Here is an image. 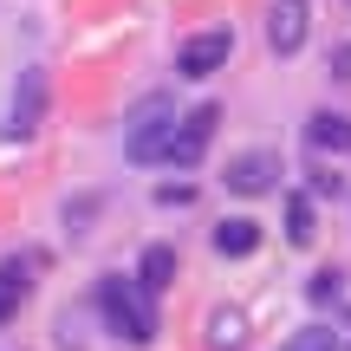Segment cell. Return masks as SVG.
<instances>
[{
  "mask_svg": "<svg viewBox=\"0 0 351 351\" xmlns=\"http://www.w3.org/2000/svg\"><path fill=\"white\" fill-rule=\"evenodd\" d=\"M98 313H104V326H111L124 345H150V339H156V300H150L143 280L104 274V280H98Z\"/></svg>",
  "mask_w": 351,
  "mask_h": 351,
  "instance_id": "cell-1",
  "label": "cell"
},
{
  "mask_svg": "<svg viewBox=\"0 0 351 351\" xmlns=\"http://www.w3.org/2000/svg\"><path fill=\"white\" fill-rule=\"evenodd\" d=\"M169 130H176V104H169V91H150V98H137V111H130V124H124V156H130L137 169L163 163Z\"/></svg>",
  "mask_w": 351,
  "mask_h": 351,
  "instance_id": "cell-2",
  "label": "cell"
},
{
  "mask_svg": "<svg viewBox=\"0 0 351 351\" xmlns=\"http://www.w3.org/2000/svg\"><path fill=\"white\" fill-rule=\"evenodd\" d=\"M215 124H221V111H215V104H202V111L176 117V130H169V150H163V163H169V169H195L202 156H208V143H215Z\"/></svg>",
  "mask_w": 351,
  "mask_h": 351,
  "instance_id": "cell-3",
  "label": "cell"
},
{
  "mask_svg": "<svg viewBox=\"0 0 351 351\" xmlns=\"http://www.w3.org/2000/svg\"><path fill=\"white\" fill-rule=\"evenodd\" d=\"M306 39H313V0H274L267 7V46L280 59H293V52H306Z\"/></svg>",
  "mask_w": 351,
  "mask_h": 351,
  "instance_id": "cell-4",
  "label": "cell"
},
{
  "mask_svg": "<svg viewBox=\"0 0 351 351\" xmlns=\"http://www.w3.org/2000/svg\"><path fill=\"white\" fill-rule=\"evenodd\" d=\"M228 52H234V39L215 26V33H189L182 46H176V72L182 78H208V72H221L228 65Z\"/></svg>",
  "mask_w": 351,
  "mask_h": 351,
  "instance_id": "cell-5",
  "label": "cell"
},
{
  "mask_svg": "<svg viewBox=\"0 0 351 351\" xmlns=\"http://www.w3.org/2000/svg\"><path fill=\"white\" fill-rule=\"evenodd\" d=\"M221 182H228V195H267V189L280 182V156L274 150H241Z\"/></svg>",
  "mask_w": 351,
  "mask_h": 351,
  "instance_id": "cell-6",
  "label": "cell"
},
{
  "mask_svg": "<svg viewBox=\"0 0 351 351\" xmlns=\"http://www.w3.org/2000/svg\"><path fill=\"white\" fill-rule=\"evenodd\" d=\"M39 117H46V72H39V65H26V72H20V85H13L7 130H13V137H33V130H39Z\"/></svg>",
  "mask_w": 351,
  "mask_h": 351,
  "instance_id": "cell-7",
  "label": "cell"
},
{
  "mask_svg": "<svg viewBox=\"0 0 351 351\" xmlns=\"http://www.w3.org/2000/svg\"><path fill=\"white\" fill-rule=\"evenodd\" d=\"M306 143L313 150H332V156H351V117L345 111H313L306 117Z\"/></svg>",
  "mask_w": 351,
  "mask_h": 351,
  "instance_id": "cell-8",
  "label": "cell"
},
{
  "mask_svg": "<svg viewBox=\"0 0 351 351\" xmlns=\"http://www.w3.org/2000/svg\"><path fill=\"white\" fill-rule=\"evenodd\" d=\"M254 247H261V228H254L247 215H228V221H215V254H228V261H247Z\"/></svg>",
  "mask_w": 351,
  "mask_h": 351,
  "instance_id": "cell-9",
  "label": "cell"
},
{
  "mask_svg": "<svg viewBox=\"0 0 351 351\" xmlns=\"http://www.w3.org/2000/svg\"><path fill=\"white\" fill-rule=\"evenodd\" d=\"M208 345L215 351H241V345H247V313H241V306L208 313Z\"/></svg>",
  "mask_w": 351,
  "mask_h": 351,
  "instance_id": "cell-10",
  "label": "cell"
},
{
  "mask_svg": "<svg viewBox=\"0 0 351 351\" xmlns=\"http://www.w3.org/2000/svg\"><path fill=\"white\" fill-rule=\"evenodd\" d=\"M313 234H319V208H313V195H287V241L293 247H313Z\"/></svg>",
  "mask_w": 351,
  "mask_h": 351,
  "instance_id": "cell-11",
  "label": "cell"
},
{
  "mask_svg": "<svg viewBox=\"0 0 351 351\" xmlns=\"http://www.w3.org/2000/svg\"><path fill=\"white\" fill-rule=\"evenodd\" d=\"M137 280L150 293H163L169 280H176V247H163V241H156V247H143V261H137Z\"/></svg>",
  "mask_w": 351,
  "mask_h": 351,
  "instance_id": "cell-12",
  "label": "cell"
},
{
  "mask_svg": "<svg viewBox=\"0 0 351 351\" xmlns=\"http://www.w3.org/2000/svg\"><path fill=\"white\" fill-rule=\"evenodd\" d=\"M26 287H33V280H26V261H7V267H0V326H7V319L20 313Z\"/></svg>",
  "mask_w": 351,
  "mask_h": 351,
  "instance_id": "cell-13",
  "label": "cell"
},
{
  "mask_svg": "<svg viewBox=\"0 0 351 351\" xmlns=\"http://www.w3.org/2000/svg\"><path fill=\"white\" fill-rule=\"evenodd\" d=\"M306 300H319V306L345 300V274H339V267H319V274L306 280Z\"/></svg>",
  "mask_w": 351,
  "mask_h": 351,
  "instance_id": "cell-14",
  "label": "cell"
},
{
  "mask_svg": "<svg viewBox=\"0 0 351 351\" xmlns=\"http://www.w3.org/2000/svg\"><path fill=\"white\" fill-rule=\"evenodd\" d=\"M280 351H339V332L332 326H306V332H293Z\"/></svg>",
  "mask_w": 351,
  "mask_h": 351,
  "instance_id": "cell-15",
  "label": "cell"
},
{
  "mask_svg": "<svg viewBox=\"0 0 351 351\" xmlns=\"http://www.w3.org/2000/svg\"><path fill=\"white\" fill-rule=\"evenodd\" d=\"M313 195H339V169H313Z\"/></svg>",
  "mask_w": 351,
  "mask_h": 351,
  "instance_id": "cell-16",
  "label": "cell"
},
{
  "mask_svg": "<svg viewBox=\"0 0 351 351\" xmlns=\"http://www.w3.org/2000/svg\"><path fill=\"white\" fill-rule=\"evenodd\" d=\"M332 78H351V39H345V46H332Z\"/></svg>",
  "mask_w": 351,
  "mask_h": 351,
  "instance_id": "cell-17",
  "label": "cell"
},
{
  "mask_svg": "<svg viewBox=\"0 0 351 351\" xmlns=\"http://www.w3.org/2000/svg\"><path fill=\"white\" fill-rule=\"evenodd\" d=\"M339 351H351V339H345V345H339Z\"/></svg>",
  "mask_w": 351,
  "mask_h": 351,
  "instance_id": "cell-18",
  "label": "cell"
},
{
  "mask_svg": "<svg viewBox=\"0 0 351 351\" xmlns=\"http://www.w3.org/2000/svg\"><path fill=\"white\" fill-rule=\"evenodd\" d=\"M345 7H351V0H345Z\"/></svg>",
  "mask_w": 351,
  "mask_h": 351,
  "instance_id": "cell-19",
  "label": "cell"
}]
</instances>
